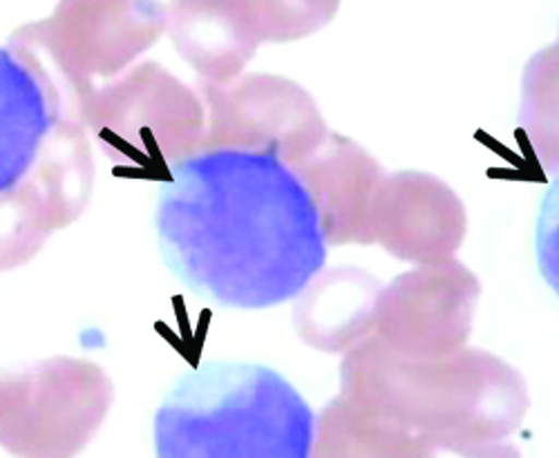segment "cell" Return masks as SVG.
<instances>
[{
    "mask_svg": "<svg viewBox=\"0 0 559 458\" xmlns=\"http://www.w3.org/2000/svg\"><path fill=\"white\" fill-rule=\"evenodd\" d=\"M76 121L110 159L166 170L202 148L206 108L198 87L146 61L92 92Z\"/></svg>",
    "mask_w": 559,
    "mask_h": 458,
    "instance_id": "cell-6",
    "label": "cell"
},
{
    "mask_svg": "<svg viewBox=\"0 0 559 458\" xmlns=\"http://www.w3.org/2000/svg\"><path fill=\"white\" fill-rule=\"evenodd\" d=\"M115 398L99 364L0 355V445L16 458H74L104 425Z\"/></svg>",
    "mask_w": 559,
    "mask_h": 458,
    "instance_id": "cell-5",
    "label": "cell"
},
{
    "mask_svg": "<svg viewBox=\"0 0 559 458\" xmlns=\"http://www.w3.org/2000/svg\"><path fill=\"white\" fill-rule=\"evenodd\" d=\"M198 89L206 108L202 148L262 150L294 166L328 140L316 104L289 79L249 74L222 85L200 81Z\"/></svg>",
    "mask_w": 559,
    "mask_h": 458,
    "instance_id": "cell-7",
    "label": "cell"
},
{
    "mask_svg": "<svg viewBox=\"0 0 559 458\" xmlns=\"http://www.w3.org/2000/svg\"><path fill=\"white\" fill-rule=\"evenodd\" d=\"M166 34L159 0H61L55 12L10 36V48L40 65L59 89L66 114L119 79Z\"/></svg>",
    "mask_w": 559,
    "mask_h": 458,
    "instance_id": "cell-4",
    "label": "cell"
},
{
    "mask_svg": "<svg viewBox=\"0 0 559 458\" xmlns=\"http://www.w3.org/2000/svg\"><path fill=\"white\" fill-rule=\"evenodd\" d=\"M309 402L271 366L213 360L186 372L162 400L157 458H311Z\"/></svg>",
    "mask_w": 559,
    "mask_h": 458,
    "instance_id": "cell-3",
    "label": "cell"
},
{
    "mask_svg": "<svg viewBox=\"0 0 559 458\" xmlns=\"http://www.w3.org/2000/svg\"><path fill=\"white\" fill-rule=\"evenodd\" d=\"M260 43L305 38L328 25L341 0H242Z\"/></svg>",
    "mask_w": 559,
    "mask_h": 458,
    "instance_id": "cell-16",
    "label": "cell"
},
{
    "mask_svg": "<svg viewBox=\"0 0 559 458\" xmlns=\"http://www.w3.org/2000/svg\"><path fill=\"white\" fill-rule=\"evenodd\" d=\"M153 226L166 268L222 309H271L313 282L328 262L318 206L277 155L202 148L170 164Z\"/></svg>",
    "mask_w": 559,
    "mask_h": 458,
    "instance_id": "cell-1",
    "label": "cell"
},
{
    "mask_svg": "<svg viewBox=\"0 0 559 458\" xmlns=\"http://www.w3.org/2000/svg\"><path fill=\"white\" fill-rule=\"evenodd\" d=\"M166 34L206 83L238 79L260 48L242 0H170Z\"/></svg>",
    "mask_w": 559,
    "mask_h": 458,
    "instance_id": "cell-12",
    "label": "cell"
},
{
    "mask_svg": "<svg viewBox=\"0 0 559 458\" xmlns=\"http://www.w3.org/2000/svg\"><path fill=\"white\" fill-rule=\"evenodd\" d=\"M311 458H522L503 443H441L412 436L362 414L343 396L334 398L316 423Z\"/></svg>",
    "mask_w": 559,
    "mask_h": 458,
    "instance_id": "cell-13",
    "label": "cell"
},
{
    "mask_svg": "<svg viewBox=\"0 0 559 458\" xmlns=\"http://www.w3.org/2000/svg\"><path fill=\"white\" fill-rule=\"evenodd\" d=\"M341 396L385 425L441 443H492L528 409L522 376L477 349L409 358L365 338L341 366Z\"/></svg>",
    "mask_w": 559,
    "mask_h": 458,
    "instance_id": "cell-2",
    "label": "cell"
},
{
    "mask_svg": "<svg viewBox=\"0 0 559 458\" xmlns=\"http://www.w3.org/2000/svg\"><path fill=\"white\" fill-rule=\"evenodd\" d=\"M535 255L542 278L559 298V177L550 183L535 221Z\"/></svg>",
    "mask_w": 559,
    "mask_h": 458,
    "instance_id": "cell-17",
    "label": "cell"
},
{
    "mask_svg": "<svg viewBox=\"0 0 559 458\" xmlns=\"http://www.w3.org/2000/svg\"><path fill=\"white\" fill-rule=\"evenodd\" d=\"M520 125L542 168L559 172V45L542 50L526 68Z\"/></svg>",
    "mask_w": 559,
    "mask_h": 458,
    "instance_id": "cell-15",
    "label": "cell"
},
{
    "mask_svg": "<svg viewBox=\"0 0 559 458\" xmlns=\"http://www.w3.org/2000/svg\"><path fill=\"white\" fill-rule=\"evenodd\" d=\"M371 244L409 262H450L465 233V213L439 179L421 172L381 174L367 213Z\"/></svg>",
    "mask_w": 559,
    "mask_h": 458,
    "instance_id": "cell-9",
    "label": "cell"
},
{
    "mask_svg": "<svg viewBox=\"0 0 559 458\" xmlns=\"http://www.w3.org/2000/svg\"><path fill=\"white\" fill-rule=\"evenodd\" d=\"M318 206L328 244H371L367 213L377 181V161L341 134L328 140L307 159L294 164Z\"/></svg>",
    "mask_w": 559,
    "mask_h": 458,
    "instance_id": "cell-11",
    "label": "cell"
},
{
    "mask_svg": "<svg viewBox=\"0 0 559 458\" xmlns=\"http://www.w3.org/2000/svg\"><path fill=\"white\" fill-rule=\"evenodd\" d=\"M557 45H559V43H557Z\"/></svg>",
    "mask_w": 559,
    "mask_h": 458,
    "instance_id": "cell-18",
    "label": "cell"
},
{
    "mask_svg": "<svg viewBox=\"0 0 559 458\" xmlns=\"http://www.w3.org/2000/svg\"><path fill=\"white\" fill-rule=\"evenodd\" d=\"M63 117L59 89L40 65L10 45L0 48V195L29 177Z\"/></svg>",
    "mask_w": 559,
    "mask_h": 458,
    "instance_id": "cell-10",
    "label": "cell"
},
{
    "mask_svg": "<svg viewBox=\"0 0 559 458\" xmlns=\"http://www.w3.org/2000/svg\"><path fill=\"white\" fill-rule=\"evenodd\" d=\"M477 296V280L461 264H426L379 291L371 327L403 355H443L468 338Z\"/></svg>",
    "mask_w": 559,
    "mask_h": 458,
    "instance_id": "cell-8",
    "label": "cell"
},
{
    "mask_svg": "<svg viewBox=\"0 0 559 458\" xmlns=\"http://www.w3.org/2000/svg\"><path fill=\"white\" fill-rule=\"evenodd\" d=\"M61 228H68L63 215L32 174L16 191L0 195V273L32 262Z\"/></svg>",
    "mask_w": 559,
    "mask_h": 458,
    "instance_id": "cell-14",
    "label": "cell"
}]
</instances>
